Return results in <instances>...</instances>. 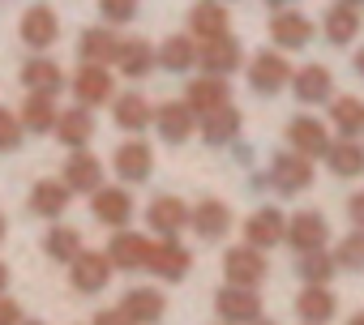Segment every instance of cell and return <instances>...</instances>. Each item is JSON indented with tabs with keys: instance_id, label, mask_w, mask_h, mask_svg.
I'll return each instance as SVG.
<instances>
[{
	"instance_id": "obj_1",
	"label": "cell",
	"mask_w": 364,
	"mask_h": 325,
	"mask_svg": "<svg viewBox=\"0 0 364 325\" xmlns=\"http://www.w3.org/2000/svg\"><path fill=\"white\" fill-rule=\"evenodd\" d=\"M189 265H193V257H189V248H180V244H176V236H163L159 244L150 240L146 270H154L159 278H167V282H180V278L189 274Z\"/></svg>"
},
{
	"instance_id": "obj_2",
	"label": "cell",
	"mask_w": 364,
	"mask_h": 325,
	"mask_svg": "<svg viewBox=\"0 0 364 325\" xmlns=\"http://www.w3.org/2000/svg\"><path fill=\"white\" fill-rule=\"evenodd\" d=\"M69 278H73V287H77L82 295L103 291V287L112 282V261H107V253H90V248H82V253L69 261Z\"/></svg>"
},
{
	"instance_id": "obj_3",
	"label": "cell",
	"mask_w": 364,
	"mask_h": 325,
	"mask_svg": "<svg viewBox=\"0 0 364 325\" xmlns=\"http://www.w3.org/2000/svg\"><path fill=\"white\" fill-rule=\"evenodd\" d=\"M18 35H22V43H26L31 52H48V48L60 39V18H56L48 5H31L26 18H22V26H18Z\"/></svg>"
},
{
	"instance_id": "obj_4",
	"label": "cell",
	"mask_w": 364,
	"mask_h": 325,
	"mask_svg": "<svg viewBox=\"0 0 364 325\" xmlns=\"http://www.w3.org/2000/svg\"><path fill=\"white\" fill-rule=\"evenodd\" d=\"M223 274H228V282L232 287H257L262 278H266V257H262V248H232L228 257H223Z\"/></svg>"
},
{
	"instance_id": "obj_5",
	"label": "cell",
	"mask_w": 364,
	"mask_h": 325,
	"mask_svg": "<svg viewBox=\"0 0 364 325\" xmlns=\"http://www.w3.org/2000/svg\"><path fill=\"white\" fill-rule=\"evenodd\" d=\"M270 184L279 193H300L313 184V158L304 154H279L274 158V167H270Z\"/></svg>"
},
{
	"instance_id": "obj_6",
	"label": "cell",
	"mask_w": 364,
	"mask_h": 325,
	"mask_svg": "<svg viewBox=\"0 0 364 325\" xmlns=\"http://www.w3.org/2000/svg\"><path fill=\"white\" fill-rule=\"evenodd\" d=\"M215 308H219V316L232 321V325H240V321H257V316H262V299L253 295V287H232V282L215 295Z\"/></svg>"
},
{
	"instance_id": "obj_7",
	"label": "cell",
	"mask_w": 364,
	"mask_h": 325,
	"mask_svg": "<svg viewBox=\"0 0 364 325\" xmlns=\"http://www.w3.org/2000/svg\"><path fill=\"white\" fill-rule=\"evenodd\" d=\"M103 184V162L90 150H73L65 162V189L69 193H95Z\"/></svg>"
},
{
	"instance_id": "obj_8",
	"label": "cell",
	"mask_w": 364,
	"mask_h": 325,
	"mask_svg": "<svg viewBox=\"0 0 364 325\" xmlns=\"http://www.w3.org/2000/svg\"><path fill=\"white\" fill-rule=\"evenodd\" d=\"M198 60L210 77H228L232 69H240V43L232 35H219V39H206L198 48Z\"/></svg>"
},
{
	"instance_id": "obj_9",
	"label": "cell",
	"mask_w": 364,
	"mask_h": 325,
	"mask_svg": "<svg viewBox=\"0 0 364 325\" xmlns=\"http://www.w3.org/2000/svg\"><path fill=\"white\" fill-rule=\"evenodd\" d=\"M73 99H77L82 107L107 103V99H112V73H107V65H82L77 77H73Z\"/></svg>"
},
{
	"instance_id": "obj_10",
	"label": "cell",
	"mask_w": 364,
	"mask_h": 325,
	"mask_svg": "<svg viewBox=\"0 0 364 325\" xmlns=\"http://www.w3.org/2000/svg\"><path fill=\"white\" fill-rule=\"evenodd\" d=\"M95 219L120 231V227L133 219V197H129L120 184H99V189H95Z\"/></svg>"
},
{
	"instance_id": "obj_11",
	"label": "cell",
	"mask_w": 364,
	"mask_h": 325,
	"mask_svg": "<svg viewBox=\"0 0 364 325\" xmlns=\"http://www.w3.org/2000/svg\"><path fill=\"white\" fill-rule=\"evenodd\" d=\"M287 77H291V65L283 56H274V52H262L253 60V69H249V86L257 94H279L287 86Z\"/></svg>"
},
{
	"instance_id": "obj_12",
	"label": "cell",
	"mask_w": 364,
	"mask_h": 325,
	"mask_svg": "<svg viewBox=\"0 0 364 325\" xmlns=\"http://www.w3.org/2000/svg\"><path fill=\"white\" fill-rule=\"evenodd\" d=\"M287 141H291V150H296V154H304V158H317V154H326V150H330L326 124H321V120H313V116H296V120L287 124Z\"/></svg>"
},
{
	"instance_id": "obj_13",
	"label": "cell",
	"mask_w": 364,
	"mask_h": 325,
	"mask_svg": "<svg viewBox=\"0 0 364 325\" xmlns=\"http://www.w3.org/2000/svg\"><path fill=\"white\" fill-rule=\"evenodd\" d=\"M163 308H167V299H163V291H154V287H133V291H124V299H120V312H124L133 325H154V321L163 316Z\"/></svg>"
},
{
	"instance_id": "obj_14",
	"label": "cell",
	"mask_w": 364,
	"mask_h": 325,
	"mask_svg": "<svg viewBox=\"0 0 364 325\" xmlns=\"http://www.w3.org/2000/svg\"><path fill=\"white\" fill-rule=\"evenodd\" d=\"M185 103H189V111L193 116H202V111H215V107H223V103H232V86H228V77H198V82H189V94H185Z\"/></svg>"
},
{
	"instance_id": "obj_15",
	"label": "cell",
	"mask_w": 364,
	"mask_h": 325,
	"mask_svg": "<svg viewBox=\"0 0 364 325\" xmlns=\"http://www.w3.org/2000/svg\"><path fill=\"white\" fill-rule=\"evenodd\" d=\"M52 128H56V141H65L69 150H86V141L95 137V116H90V107H69L56 116Z\"/></svg>"
},
{
	"instance_id": "obj_16",
	"label": "cell",
	"mask_w": 364,
	"mask_h": 325,
	"mask_svg": "<svg viewBox=\"0 0 364 325\" xmlns=\"http://www.w3.org/2000/svg\"><path fill=\"white\" fill-rule=\"evenodd\" d=\"M146 257H150V240L137 236V231H124V227H120V231L112 236V244H107V261L120 265V270H141Z\"/></svg>"
},
{
	"instance_id": "obj_17",
	"label": "cell",
	"mask_w": 364,
	"mask_h": 325,
	"mask_svg": "<svg viewBox=\"0 0 364 325\" xmlns=\"http://www.w3.org/2000/svg\"><path fill=\"white\" fill-rule=\"evenodd\" d=\"M116 172H120V180H129V184H141L146 176H150V167H154V154H150V145L146 141H124V145H116Z\"/></svg>"
},
{
	"instance_id": "obj_18",
	"label": "cell",
	"mask_w": 364,
	"mask_h": 325,
	"mask_svg": "<svg viewBox=\"0 0 364 325\" xmlns=\"http://www.w3.org/2000/svg\"><path fill=\"white\" fill-rule=\"evenodd\" d=\"M146 219H150V227L159 236H180V231L189 227V206L180 202V197H154L150 210H146Z\"/></svg>"
},
{
	"instance_id": "obj_19",
	"label": "cell",
	"mask_w": 364,
	"mask_h": 325,
	"mask_svg": "<svg viewBox=\"0 0 364 325\" xmlns=\"http://www.w3.org/2000/svg\"><path fill=\"white\" fill-rule=\"evenodd\" d=\"M22 86H26L31 94H60V90H65V73H60L56 60L35 56V60L22 65Z\"/></svg>"
},
{
	"instance_id": "obj_20",
	"label": "cell",
	"mask_w": 364,
	"mask_h": 325,
	"mask_svg": "<svg viewBox=\"0 0 364 325\" xmlns=\"http://www.w3.org/2000/svg\"><path fill=\"white\" fill-rule=\"evenodd\" d=\"M150 124L159 128V137H163V141L180 145V141L193 133V111H189V103H163V107L154 111V120H150Z\"/></svg>"
},
{
	"instance_id": "obj_21",
	"label": "cell",
	"mask_w": 364,
	"mask_h": 325,
	"mask_svg": "<svg viewBox=\"0 0 364 325\" xmlns=\"http://www.w3.org/2000/svg\"><path fill=\"white\" fill-rule=\"evenodd\" d=\"M112 65H116L124 77H146V73L154 69V48H150L146 39H120Z\"/></svg>"
},
{
	"instance_id": "obj_22",
	"label": "cell",
	"mask_w": 364,
	"mask_h": 325,
	"mask_svg": "<svg viewBox=\"0 0 364 325\" xmlns=\"http://www.w3.org/2000/svg\"><path fill=\"white\" fill-rule=\"evenodd\" d=\"M69 189H65V180H39L35 189H31V210L39 214V219H60L65 210H69Z\"/></svg>"
},
{
	"instance_id": "obj_23",
	"label": "cell",
	"mask_w": 364,
	"mask_h": 325,
	"mask_svg": "<svg viewBox=\"0 0 364 325\" xmlns=\"http://www.w3.org/2000/svg\"><path fill=\"white\" fill-rule=\"evenodd\" d=\"M283 240H291L300 253H309V248H321V244H326V219H321V214H313V210H300V214L287 223Z\"/></svg>"
},
{
	"instance_id": "obj_24",
	"label": "cell",
	"mask_w": 364,
	"mask_h": 325,
	"mask_svg": "<svg viewBox=\"0 0 364 325\" xmlns=\"http://www.w3.org/2000/svg\"><path fill=\"white\" fill-rule=\"evenodd\" d=\"M116 48H120V39H116L112 31H103V26H90V31H82V39H77L82 65H112Z\"/></svg>"
},
{
	"instance_id": "obj_25",
	"label": "cell",
	"mask_w": 364,
	"mask_h": 325,
	"mask_svg": "<svg viewBox=\"0 0 364 325\" xmlns=\"http://www.w3.org/2000/svg\"><path fill=\"white\" fill-rule=\"evenodd\" d=\"M236 133H240V111H236L232 103H223V107H215V111H202V137H206L210 145H228Z\"/></svg>"
},
{
	"instance_id": "obj_26",
	"label": "cell",
	"mask_w": 364,
	"mask_h": 325,
	"mask_svg": "<svg viewBox=\"0 0 364 325\" xmlns=\"http://www.w3.org/2000/svg\"><path fill=\"white\" fill-rule=\"evenodd\" d=\"M189 223H193V231H198L202 240H219V236H228V227H232V210L210 197V202H202V206L189 214Z\"/></svg>"
},
{
	"instance_id": "obj_27",
	"label": "cell",
	"mask_w": 364,
	"mask_h": 325,
	"mask_svg": "<svg viewBox=\"0 0 364 325\" xmlns=\"http://www.w3.org/2000/svg\"><path fill=\"white\" fill-rule=\"evenodd\" d=\"M283 231H287V223H283L279 210H257V214L245 223V240H249V248H270V244L283 240Z\"/></svg>"
},
{
	"instance_id": "obj_28",
	"label": "cell",
	"mask_w": 364,
	"mask_h": 325,
	"mask_svg": "<svg viewBox=\"0 0 364 325\" xmlns=\"http://www.w3.org/2000/svg\"><path fill=\"white\" fill-rule=\"evenodd\" d=\"M189 31L206 43V39H219L228 35V9L219 5V0H202V5L189 13Z\"/></svg>"
},
{
	"instance_id": "obj_29",
	"label": "cell",
	"mask_w": 364,
	"mask_h": 325,
	"mask_svg": "<svg viewBox=\"0 0 364 325\" xmlns=\"http://www.w3.org/2000/svg\"><path fill=\"white\" fill-rule=\"evenodd\" d=\"M56 94H26V103H22V128H31V133H52V124H56Z\"/></svg>"
},
{
	"instance_id": "obj_30",
	"label": "cell",
	"mask_w": 364,
	"mask_h": 325,
	"mask_svg": "<svg viewBox=\"0 0 364 325\" xmlns=\"http://www.w3.org/2000/svg\"><path fill=\"white\" fill-rule=\"evenodd\" d=\"M270 35H274L279 48H304V43L313 39V22H309L304 13H279V18L270 22Z\"/></svg>"
},
{
	"instance_id": "obj_31",
	"label": "cell",
	"mask_w": 364,
	"mask_h": 325,
	"mask_svg": "<svg viewBox=\"0 0 364 325\" xmlns=\"http://www.w3.org/2000/svg\"><path fill=\"white\" fill-rule=\"evenodd\" d=\"M112 116H116V124H120V128L141 133V128L154 120V107H150L141 94H120V99L112 103Z\"/></svg>"
},
{
	"instance_id": "obj_32",
	"label": "cell",
	"mask_w": 364,
	"mask_h": 325,
	"mask_svg": "<svg viewBox=\"0 0 364 325\" xmlns=\"http://www.w3.org/2000/svg\"><path fill=\"white\" fill-rule=\"evenodd\" d=\"M154 60H159L167 73H185V69L198 60V48H193V39H189V35H171V39L154 52Z\"/></svg>"
},
{
	"instance_id": "obj_33",
	"label": "cell",
	"mask_w": 364,
	"mask_h": 325,
	"mask_svg": "<svg viewBox=\"0 0 364 325\" xmlns=\"http://www.w3.org/2000/svg\"><path fill=\"white\" fill-rule=\"evenodd\" d=\"M296 99L300 103H321L330 99V69L326 65H309L296 73Z\"/></svg>"
},
{
	"instance_id": "obj_34",
	"label": "cell",
	"mask_w": 364,
	"mask_h": 325,
	"mask_svg": "<svg viewBox=\"0 0 364 325\" xmlns=\"http://www.w3.org/2000/svg\"><path fill=\"white\" fill-rule=\"evenodd\" d=\"M326 35H330V43H351L355 35H360V13H355V5H334L330 13H326Z\"/></svg>"
},
{
	"instance_id": "obj_35",
	"label": "cell",
	"mask_w": 364,
	"mask_h": 325,
	"mask_svg": "<svg viewBox=\"0 0 364 325\" xmlns=\"http://www.w3.org/2000/svg\"><path fill=\"white\" fill-rule=\"evenodd\" d=\"M326 162H330L334 176H360L364 172V150L355 141H338V145L326 150Z\"/></svg>"
},
{
	"instance_id": "obj_36",
	"label": "cell",
	"mask_w": 364,
	"mask_h": 325,
	"mask_svg": "<svg viewBox=\"0 0 364 325\" xmlns=\"http://www.w3.org/2000/svg\"><path fill=\"white\" fill-rule=\"evenodd\" d=\"M43 253L52 257V261H73L77 253H82V236L73 231V227H52L48 236H43Z\"/></svg>"
},
{
	"instance_id": "obj_37",
	"label": "cell",
	"mask_w": 364,
	"mask_h": 325,
	"mask_svg": "<svg viewBox=\"0 0 364 325\" xmlns=\"http://www.w3.org/2000/svg\"><path fill=\"white\" fill-rule=\"evenodd\" d=\"M296 308H300V316H304V321L321 325V321H330V316H334V295H330L326 287H304V295L296 299Z\"/></svg>"
},
{
	"instance_id": "obj_38",
	"label": "cell",
	"mask_w": 364,
	"mask_h": 325,
	"mask_svg": "<svg viewBox=\"0 0 364 325\" xmlns=\"http://www.w3.org/2000/svg\"><path fill=\"white\" fill-rule=\"evenodd\" d=\"M330 120L338 124L343 137H355L364 128V103L360 99H338V103H330Z\"/></svg>"
},
{
	"instance_id": "obj_39",
	"label": "cell",
	"mask_w": 364,
	"mask_h": 325,
	"mask_svg": "<svg viewBox=\"0 0 364 325\" xmlns=\"http://www.w3.org/2000/svg\"><path fill=\"white\" fill-rule=\"evenodd\" d=\"M300 274H304V282H313V287H321L330 274H334V257H326L321 248H309L304 257H300Z\"/></svg>"
},
{
	"instance_id": "obj_40",
	"label": "cell",
	"mask_w": 364,
	"mask_h": 325,
	"mask_svg": "<svg viewBox=\"0 0 364 325\" xmlns=\"http://www.w3.org/2000/svg\"><path fill=\"white\" fill-rule=\"evenodd\" d=\"M334 265H343V270H364V231H351V236L338 240Z\"/></svg>"
},
{
	"instance_id": "obj_41",
	"label": "cell",
	"mask_w": 364,
	"mask_h": 325,
	"mask_svg": "<svg viewBox=\"0 0 364 325\" xmlns=\"http://www.w3.org/2000/svg\"><path fill=\"white\" fill-rule=\"evenodd\" d=\"M22 120L9 111V107H0V154H9V150H18L22 145Z\"/></svg>"
},
{
	"instance_id": "obj_42",
	"label": "cell",
	"mask_w": 364,
	"mask_h": 325,
	"mask_svg": "<svg viewBox=\"0 0 364 325\" xmlns=\"http://www.w3.org/2000/svg\"><path fill=\"white\" fill-rule=\"evenodd\" d=\"M99 13L112 22V26H124L137 18V0H99Z\"/></svg>"
},
{
	"instance_id": "obj_43",
	"label": "cell",
	"mask_w": 364,
	"mask_h": 325,
	"mask_svg": "<svg viewBox=\"0 0 364 325\" xmlns=\"http://www.w3.org/2000/svg\"><path fill=\"white\" fill-rule=\"evenodd\" d=\"M0 325H22V308L9 295H0Z\"/></svg>"
},
{
	"instance_id": "obj_44",
	"label": "cell",
	"mask_w": 364,
	"mask_h": 325,
	"mask_svg": "<svg viewBox=\"0 0 364 325\" xmlns=\"http://www.w3.org/2000/svg\"><path fill=\"white\" fill-rule=\"evenodd\" d=\"M95 325H133V321H129L120 308H103V312L95 316Z\"/></svg>"
},
{
	"instance_id": "obj_45",
	"label": "cell",
	"mask_w": 364,
	"mask_h": 325,
	"mask_svg": "<svg viewBox=\"0 0 364 325\" xmlns=\"http://www.w3.org/2000/svg\"><path fill=\"white\" fill-rule=\"evenodd\" d=\"M347 214H351V223L364 231V193H355V197L347 202Z\"/></svg>"
},
{
	"instance_id": "obj_46",
	"label": "cell",
	"mask_w": 364,
	"mask_h": 325,
	"mask_svg": "<svg viewBox=\"0 0 364 325\" xmlns=\"http://www.w3.org/2000/svg\"><path fill=\"white\" fill-rule=\"evenodd\" d=\"M5 287H9V265L0 261V295H5Z\"/></svg>"
},
{
	"instance_id": "obj_47",
	"label": "cell",
	"mask_w": 364,
	"mask_h": 325,
	"mask_svg": "<svg viewBox=\"0 0 364 325\" xmlns=\"http://www.w3.org/2000/svg\"><path fill=\"white\" fill-rule=\"evenodd\" d=\"M355 69H360V73H364V48H360V52H355Z\"/></svg>"
},
{
	"instance_id": "obj_48",
	"label": "cell",
	"mask_w": 364,
	"mask_h": 325,
	"mask_svg": "<svg viewBox=\"0 0 364 325\" xmlns=\"http://www.w3.org/2000/svg\"><path fill=\"white\" fill-rule=\"evenodd\" d=\"M347 325H364V312H355V316H351V321H347Z\"/></svg>"
},
{
	"instance_id": "obj_49",
	"label": "cell",
	"mask_w": 364,
	"mask_h": 325,
	"mask_svg": "<svg viewBox=\"0 0 364 325\" xmlns=\"http://www.w3.org/2000/svg\"><path fill=\"white\" fill-rule=\"evenodd\" d=\"M5 227H9V223H5V214H0V240H5Z\"/></svg>"
},
{
	"instance_id": "obj_50",
	"label": "cell",
	"mask_w": 364,
	"mask_h": 325,
	"mask_svg": "<svg viewBox=\"0 0 364 325\" xmlns=\"http://www.w3.org/2000/svg\"><path fill=\"white\" fill-rule=\"evenodd\" d=\"M343 5H364V0H343Z\"/></svg>"
},
{
	"instance_id": "obj_51",
	"label": "cell",
	"mask_w": 364,
	"mask_h": 325,
	"mask_svg": "<svg viewBox=\"0 0 364 325\" xmlns=\"http://www.w3.org/2000/svg\"><path fill=\"white\" fill-rule=\"evenodd\" d=\"M266 5H287V0H266Z\"/></svg>"
},
{
	"instance_id": "obj_52",
	"label": "cell",
	"mask_w": 364,
	"mask_h": 325,
	"mask_svg": "<svg viewBox=\"0 0 364 325\" xmlns=\"http://www.w3.org/2000/svg\"><path fill=\"white\" fill-rule=\"evenodd\" d=\"M22 325H43V321H22Z\"/></svg>"
},
{
	"instance_id": "obj_53",
	"label": "cell",
	"mask_w": 364,
	"mask_h": 325,
	"mask_svg": "<svg viewBox=\"0 0 364 325\" xmlns=\"http://www.w3.org/2000/svg\"><path fill=\"white\" fill-rule=\"evenodd\" d=\"M253 325H270V321H253Z\"/></svg>"
},
{
	"instance_id": "obj_54",
	"label": "cell",
	"mask_w": 364,
	"mask_h": 325,
	"mask_svg": "<svg viewBox=\"0 0 364 325\" xmlns=\"http://www.w3.org/2000/svg\"><path fill=\"white\" fill-rule=\"evenodd\" d=\"M219 5H223V0H219Z\"/></svg>"
}]
</instances>
